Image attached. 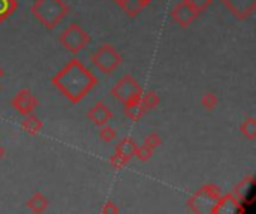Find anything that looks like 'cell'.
<instances>
[{
  "label": "cell",
  "mask_w": 256,
  "mask_h": 214,
  "mask_svg": "<svg viewBox=\"0 0 256 214\" xmlns=\"http://www.w3.org/2000/svg\"><path fill=\"white\" fill-rule=\"evenodd\" d=\"M51 84L72 104H78L94 88L98 78L81 60L70 58L51 78Z\"/></svg>",
  "instance_id": "6da1fadb"
},
{
  "label": "cell",
  "mask_w": 256,
  "mask_h": 214,
  "mask_svg": "<svg viewBox=\"0 0 256 214\" xmlns=\"http://www.w3.org/2000/svg\"><path fill=\"white\" fill-rule=\"evenodd\" d=\"M30 12L45 28L52 30L68 15L69 8L63 0H34Z\"/></svg>",
  "instance_id": "7a4b0ae2"
},
{
  "label": "cell",
  "mask_w": 256,
  "mask_h": 214,
  "mask_svg": "<svg viewBox=\"0 0 256 214\" xmlns=\"http://www.w3.org/2000/svg\"><path fill=\"white\" fill-rule=\"evenodd\" d=\"M220 198V189L210 183L198 189V192L189 200L188 206L195 214H213L214 207Z\"/></svg>",
  "instance_id": "3957f363"
},
{
  "label": "cell",
  "mask_w": 256,
  "mask_h": 214,
  "mask_svg": "<svg viewBox=\"0 0 256 214\" xmlns=\"http://www.w3.org/2000/svg\"><path fill=\"white\" fill-rule=\"evenodd\" d=\"M88 33L76 22L69 24L60 34V44L72 54H78L80 51H82L88 45Z\"/></svg>",
  "instance_id": "277c9868"
},
{
  "label": "cell",
  "mask_w": 256,
  "mask_h": 214,
  "mask_svg": "<svg viewBox=\"0 0 256 214\" xmlns=\"http://www.w3.org/2000/svg\"><path fill=\"white\" fill-rule=\"evenodd\" d=\"M111 94L124 105L129 102L140 100L142 96V88L130 74H126L114 84V87L111 88Z\"/></svg>",
  "instance_id": "5b68a950"
},
{
  "label": "cell",
  "mask_w": 256,
  "mask_h": 214,
  "mask_svg": "<svg viewBox=\"0 0 256 214\" xmlns=\"http://www.w3.org/2000/svg\"><path fill=\"white\" fill-rule=\"evenodd\" d=\"M92 63L104 74H111L116 70L122 63V56L111 44L100 45L93 54H92Z\"/></svg>",
  "instance_id": "8992f818"
},
{
  "label": "cell",
  "mask_w": 256,
  "mask_h": 214,
  "mask_svg": "<svg viewBox=\"0 0 256 214\" xmlns=\"http://www.w3.org/2000/svg\"><path fill=\"white\" fill-rule=\"evenodd\" d=\"M170 16L172 18V21H176L180 27L186 28L189 27L198 16H200V12L195 10L186 0H182L178 2L170 12Z\"/></svg>",
  "instance_id": "52a82bcc"
},
{
  "label": "cell",
  "mask_w": 256,
  "mask_h": 214,
  "mask_svg": "<svg viewBox=\"0 0 256 214\" xmlns=\"http://www.w3.org/2000/svg\"><path fill=\"white\" fill-rule=\"evenodd\" d=\"M12 108L20 112L21 116H28L33 114V111L38 108V99L33 96V93L28 88H21L10 100Z\"/></svg>",
  "instance_id": "ba28073f"
},
{
  "label": "cell",
  "mask_w": 256,
  "mask_h": 214,
  "mask_svg": "<svg viewBox=\"0 0 256 214\" xmlns=\"http://www.w3.org/2000/svg\"><path fill=\"white\" fill-rule=\"evenodd\" d=\"M220 2L238 20H248L256 10V0H220Z\"/></svg>",
  "instance_id": "9c48e42d"
},
{
  "label": "cell",
  "mask_w": 256,
  "mask_h": 214,
  "mask_svg": "<svg viewBox=\"0 0 256 214\" xmlns=\"http://www.w3.org/2000/svg\"><path fill=\"white\" fill-rule=\"evenodd\" d=\"M244 213V206L232 195V194H226L224 196L219 198L216 207H214V213L213 214H243Z\"/></svg>",
  "instance_id": "30bf717a"
},
{
  "label": "cell",
  "mask_w": 256,
  "mask_h": 214,
  "mask_svg": "<svg viewBox=\"0 0 256 214\" xmlns=\"http://www.w3.org/2000/svg\"><path fill=\"white\" fill-rule=\"evenodd\" d=\"M255 178L252 176L244 177L234 189V196L242 202V204H252L255 200Z\"/></svg>",
  "instance_id": "8fae6325"
},
{
  "label": "cell",
  "mask_w": 256,
  "mask_h": 214,
  "mask_svg": "<svg viewBox=\"0 0 256 214\" xmlns=\"http://www.w3.org/2000/svg\"><path fill=\"white\" fill-rule=\"evenodd\" d=\"M87 118L92 120L96 126H105L108 122L112 118L111 110L104 104V102H96L88 111H87Z\"/></svg>",
  "instance_id": "7c38bea8"
},
{
  "label": "cell",
  "mask_w": 256,
  "mask_h": 214,
  "mask_svg": "<svg viewBox=\"0 0 256 214\" xmlns=\"http://www.w3.org/2000/svg\"><path fill=\"white\" fill-rule=\"evenodd\" d=\"M136 150H138V144L132 140V138H123L117 147H116V153H118L120 156L126 158L128 160H130L132 158H135L136 154Z\"/></svg>",
  "instance_id": "4fadbf2b"
},
{
  "label": "cell",
  "mask_w": 256,
  "mask_h": 214,
  "mask_svg": "<svg viewBox=\"0 0 256 214\" xmlns=\"http://www.w3.org/2000/svg\"><path fill=\"white\" fill-rule=\"evenodd\" d=\"M123 112L128 118H130L132 122H138L144 114H146V110L142 108L141 105V99L140 100H135V102H129V104H124L123 105Z\"/></svg>",
  "instance_id": "5bb4252c"
},
{
  "label": "cell",
  "mask_w": 256,
  "mask_h": 214,
  "mask_svg": "<svg viewBox=\"0 0 256 214\" xmlns=\"http://www.w3.org/2000/svg\"><path fill=\"white\" fill-rule=\"evenodd\" d=\"M48 207V201L42 194H34L28 201H27V208L33 214H40L44 213Z\"/></svg>",
  "instance_id": "9a60e30c"
},
{
  "label": "cell",
  "mask_w": 256,
  "mask_h": 214,
  "mask_svg": "<svg viewBox=\"0 0 256 214\" xmlns=\"http://www.w3.org/2000/svg\"><path fill=\"white\" fill-rule=\"evenodd\" d=\"M42 126H44L42 122H40L36 116H33V114L26 116V118H24L22 123H21V128L24 129V132H27V134H30V135H36L38 132H40Z\"/></svg>",
  "instance_id": "2e32d148"
},
{
  "label": "cell",
  "mask_w": 256,
  "mask_h": 214,
  "mask_svg": "<svg viewBox=\"0 0 256 214\" xmlns=\"http://www.w3.org/2000/svg\"><path fill=\"white\" fill-rule=\"evenodd\" d=\"M18 8L16 0H0V24L6 21Z\"/></svg>",
  "instance_id": "e0dca14e"
},
{
  "label": "cell",
  "mask_w": 256,
  "mask_h": 214,
  "mask_svg": "<svg viewBox=\"0 0 256 214\" xmlns=\"http://www.w3.org/2000/svg\"><path fill=\"white\" fill-rule=\"evenodd\" d=\"M240 132L243 136H246L249 141H255L256 140V120L254 117H248L242 126H240Z\"/></svg>",
  "instance_id": "ac0fdd59"
},
{
  "label": "cell",
  "mask_w": 256,
  "mask_h": 214,
  "mask_svg": "<svg viewBox=\"0 0 256 214\" xmlns=\"http://www.w3.org/2000/svg\"><path fill=\"white\" fill-rule=\"evenodd\" d=\"M141 105H142V108L146 111L154 110L159 105V96H158V93L153 92V90H150L147 93H142V96H141Z\"/></svg>",
  "instance_id": "d6986e66"
},
{
  "label": "cell",
  "mask_w": 256,
  "mask_h": 214,
  "mask_svg": "<svg viewBox=\"0 0 256 214\" xmlns=\"http://www.w3.org/2000/svg\"><path fill=\"white\" fill-rule=\"evenodd\" d=\"M201 105H202V108L204 110H207V111H213L218 105H219V99H218V96L214 94V93H206L202 98H201Z\"/></svg>",
  "instance_id": "ffe728a7"
},
{
  "label": "cell",
  "mask_w": 256,
  "mask_h": 214,
  "mask_svg": "<svg viewBox=\"0 0 256 214\" xmlns=\"http://www.w3.org/2000/svg\"><path fill=\"white\" fill-rule=\"evenodd\" d=\"M117 136V132L116 129H112L111 126L105 124V126H100V130H99V138L104 141V142H111L114 138Z\"/></svg>",
  "instance_id": "44dd1931"
},
{
  "label": "cell",
  "mask_w": 256,
  "mask_h": 214,
  "mask_svg": "<svg viewBox=\"0 0 256 214\" xmlns=\"http://www.w3.org/2000/svg\"><path fill=\"white\" fill-rule=\"evenodd\" d=\"M153 152L154 150H152L150 147H147L146 144H141V146H138V150H136V158H138V160H141V162H147L152 156H153Z\"/></svg>",
  "instance_id": "7402d4cb"
},
{
  "label": "cell",
  "mask_w": 256,
  "mask_h": 214,
  "mask_svg": "<svg viewBox=\"0 0 256 214\" xmlns=\"http://www.w3.org/2000/svg\"><path fill=\"white\" fill-rule=\"evenodd\" d=\"M144 144H146L147 147H150L152 150H154V148H158V147L162 144V140H160V136H159L156 132H152V134H148V135L146 136Z\"/></svg>",
  "instance_id": "603a6c76"
},
{
  "label": "cell",
  "mask_w": 256,
  "mask_h": 214,
  "mask_svg": "<svg viewBox=\"0 0 256 214\" xmlns=\"http://www.w3.org/2000/svg\"><path fill=\"white\" fill-rule=\"evenodd\" d=\"M186 2H188L195 10H198V12L201 14V12L206 10L208 6H212L214 0H186Z\"/></svg>",
  "instance_id": "cb8c5ba5"
},
{
  "label": "cell",
  "mask_w": 256,
  "mask_h": 214,
  "mask_svg": "<svg viewBox=\"0 0 256 214\" xmlns=\"http://www.w3.org/2000/svg\"><path fill=\"white\" fill-rule=\"evenodd\" d=\"M128 159L126 158H123V156H120L118 153H114L112 156H111V159H110V164L112 165V168H116V170H122V168H124L126 165H128Z\"/></svg>",
  "instance_id": "d4e9b609"
},
{
  "label": "cell",
  "mask_w": 256,
  "mask_h": 214,
  "mask_svg": "<svg viewBox=\"0 0 256 214\" xmlns=\"http://www.w3.org/2000/svg\"><path fill=\"white\" fill-rule=\"evenodd\" d=\"M120 213V208L116 202L112 201H108L102 206V214H118Z\"/></svg>",
  "instance_id": "484cf974"
},
{
  "label": "cell",
  "mask_w": 256,
  "mask_h": 214,
  "mask_svg": "<svg viewBox=\"0 0 256 214\" xmlns=\"http://www.w3.org/2000/svg\"><path fill=\"white\" fill-rule=\"evenodd\" d=\"M114 2H116V3H117V4H118L120 8H123V6H124V4H126V3H128L129 0H114Z\"/></svg>",
  "instance_id": "4316f807"
},
{
  "label": "cell",
  "mask_w": 256,
  "mask_h": 214,
  "mask_svg": "<svg viewBox=\"0 0 256 214\" xmlns=\"http://www.w3.org/2000/svg\"><path fill=\"white\" fill-rule=\"evenodd\" d=\"M3 158H4V148L0 146V159H3Z\"/></svg>",
  "instance_id": "83f0119b"
},
{
  "label": "cell",
  "mask_w": 256,
  "mask_h": 214,
  "mask_svg": "<svg viewBox=\"0 0 256 214\" xmlns=\"http://www.w3.org/2000/svg\"><path fill=\"white\" fill-rule=\"evenodd\" d=\"M3 75H4V70H3V69H2V68H0V78H2V76H3Z\"/></svg>",
  "instance_id": "f1b7e54d"
},
{
  "label": "cell",
  "mask_w": 256,
  "mask_h": 214,
  "mask_svg": "<svg viewBox=\"0 0 256 214\" xmlns=\"http://www.w3.org/2000/svg\"><path fill=\"white\" fill-rule=\"evenodd\" d=\"M0 90H2V88H0Z\"/></svg>",
  "instance_id": "f546056e"
},
{
  "label": "cell",
  "mask_w": 256,
  "mask_h": 214,
  "mask_svg": "<svg viewBox=\"0 0 256 214\" xmlns=\"http://www.w3.org/2000/svg\"><path fill=\"white\" fill-rule=\"evenodd\" d=\"M152 2H153V0H152Z\"/></svg>",
  "instance_id": "4dcf8cb0"
}]
</instances>
